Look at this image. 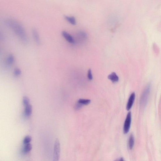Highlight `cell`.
<instances>
[{
  "label": "cell",
  "instance_id": "1",
  "mask_svg": "<svg viewBox=\"0 0 161 161\" xmlns=\"http://www.w3.org/2000/svg\"><path fill=\"white\" fill-rule=\"evenodd\" d=\"M5 23L10 27L15 34L24 43L27 42V37L24 28L21 24L13 19H9L6 20Z\"/></svg>",
  "mask_w": 161,
  "mask_h": 161
},
{
  "label": "cell",
  "instance_id": "2",
  "mask_svg": "<svg viewBox=\"0 0 161 161\" xmlns=\"http://www.w3.org/2000/svg\"><path fill=\"white\" fill-rule=\"evenodd\" d=\"M60 155V145L58 139L56 140L53 149V161H59Z\"/></svg>",
  "mask_w": 161,
  "mask_h": 161
},
{
  "label": "cell",
  "instance_id": "3",
  "mask_svg": "<svg viewBox=\"0 0 161 161\" xmlns=\"http://www.w3.org/2000/svg\"><path fill=\"white\" fill-rule=\"evenodd\" d=\"M150 90V86L148 85L144 89L140 99V105L142 106L145 105L146 104L149 96Z\"/></svg>",
  "mask_w": 161,
  "mask_h": 161
},
{
  "label": "cell",
  "instance_id": "4",
  "mask_svg": "<svg viewBox=\"0 0 161 161\" xmlns=\"http://www.w3.org/2000/svg\"><path fill=\"white\" fill-rule=\"evenodd\" d=\"M131 115V112L128 113L123 127V132L124 134H127L129 131L130 129Z\"/></svg>",
  "mask_w": 161,
  "mask_h": 161
},
{
  "label": "cell",
  "instance_id": "5",
  "mask_svg": "<svg viewBox=\"0 0 161 161\" xmlns=\"http://www.w3.org/2000/svg\"><path fill=\"white\" fill-rule=\"evenodd\" d=\"M62 35L64 38L68 41V42L72 44H74L75 43V40L73 37L67 32L63 31L61 32Z\"/></svg>",
  "mask_w": 161,
  "mask_h": 161
},
{
  "label": "cell",
  "instance_id": "6",
  "mask_svg": "<svg viewBox=\"0 0 161 161\" xmlns=\"http://www.w3.org/2000/svg\"><path fill=\"white\" fill-rule=\"evenodd\" d=\"M135 98V94L133 93L131 94L128 101L126 109L127 110H129L133 106Z\"/></svg>",
  "mask_w": 161,
  "mask_h": 161
},
{
  "label": "cell",
  "instance_id": "7",
  "mask_svg": "<svg viewBox=\"0 0 161 161\" xmlns=\"http://www.w3.org/2000/svg\"><path fill=\"white\" fill-rule=\"evenodd\" d=\"M32 34L34 40L37 44L39 45L40 43V40L38 32L36 28L32 30Z\"/></svg>",
  "mask_w": 161,
  "mask_h": 161
},
{
  "label": "cell",
  "instance_id": "8",
  "mask_svg": "<svg viewBox=\"0 0 161 161\" xmlns=\"http://www.w3.org/2000/svg\"><path fill=\"white\" fill-rule=\"evenodd\" d=\"M108 78L112 81L113 83L118 82L119 80L118 77L116 73L113 72L108 76Z\"/></svg>",
  "mask_w": 161,
  "mask_h": 161
},
{
  "label": "cell",
  "instance_id": "9",
  "mask_svg": "<svg viewBox=\"0 0 161 161\" xmlns=\"http://www.w3.org/2000/svg\"><path fill=\"white\" fill-rule=\"evenodd\" d=\"M32 112V106L29 105L25 106L24 110V114L27 117H29L31 115Z\"/></svg>",
  "mask_w": 161,
  "mask_h": 161
},
{
  "label": "cell",
  "instance_id": "10",
  "mask_svg": "<svg viewBox=\"0 0 161 161\" xmlns=\"http://www.w3.org/2000/svg\"><path fill=\"white\" fill-rule=\"evenodd\" d=\"M65 19L70 23L73 25H75L76 23V19L75 17L73 16H69L67 15H65Z\"/></svg>",
  "mask_w": 161,
  "mask_h": 161
},
{
  "label": "cell",
  "instance_id": "11",
  "mask_svg": "<svg viewBox=\"0 0 161 161\" xmlns=\"http://www.w3.org/2000/svg\"><path fill=\"white\" fill-rule=\"evenodd\" d=\"M15 61L14 57V56L10 54L8 56L6 59V61L7 64L8 65H11L13 64Z\"/></svg>",
  "mask_w": 161,
  "mask_h": 161
},
{
  "label": "cell",
  "instance_id": "12",
  "mask_svg": "<svg viewBox=\"0 0 161 161\" xmlns=\"http://www.w3.org/2000/svg\"><path fill=\"white\" fill-rule=\"evenodd\" d=\"M134 143V139L133 134L130 135L129 140V146L130 150L133 148Z\"/></svg>",
  "mask_w": 161,
  "mask_h": 161
},
{
  "label": "cell",
  "instance_id": "13",
  "mask_svg": "<svg viewBox=\"0 0 161 161\" xmlns=\"http://www.w3.org/2000/svg\"><path fill=\"white\" fill-rule=\"evenodd\" d=\"M32 148V146L30 143L25 144L24 148L23 151L25 153H27L31 151Z\"/></svg>",
  "mask_w": 161,
  "mask_h": 161
},
{
  "label": "cell",
  "instance_id": "14",
  "mask_svg": "<svg viewBox=\"0 0 161 161\" xmlns=\"http://www.w3.org/2000/svg\"><path fill=\"white\" fill-rule=\"evenodd\" d=\"M78 103L81 105H88L91 102L90 100H86V99H80L78 101Z\"/></svg>",
  "mask_w": 161,
  "mask_h": 161
},
{
  "label": "cell",
  "instance_id": "15",
  "mask_svg": "<svg viewBox=\"0 0 161 161\" xmlns=\"http://www.w3.org/2000/svg\"><path fill=\"white\" fill-rule=\"evenodd\" d=\"M32 140V138L30 136H27L24 138L23 143L24 144H26L30 143Z\"/></svg>",
  "mask_w": 161,
  "mask_h": 161
},
{
  "label": "cell",
  "instance_id": "16",
  "mask_svg": "<svg viewBox=\"0 0 161 161\" xmlns=\"http://www.w3.org/2000/svg\"><path fill=\"white\" fill-rule=\"evenodd\" d=\"M29 99L27 97H25L23 98V102L25 106H26L29 105Z\"/></svg>",
  "mask_w": 161,
  "mask_h": 161
},
{
  "label": "cell",
  "instance_id": "17",
  "mask_svg": "<svg viewBox=\"0 0 161 161\" xmlns=\"http://www.w3.org/2000/svg\"><path fill=\"white\" fill-rule=\"evenodd\" d=\"M14 73L15 76H18L21 74V70L18 68H15L14 70Z\"/></svg>",
  "mask_w": 161,
  "mask_h": 161
},
{
  "label": "cell",
  "instance_id": "18",
  "mask_svg": "<svg viewBox=\"0 0 161 161\" xmlns=\"http://www.w3.org/2000/svg\"><path fill=\"white\" fill-rule=\"evenodd\" d=\"M88 77L89 79V80H91L93 79V76L91 70V69H89V70L88 74Z\"/></svg>",
  "mask_w": 161,
  "mask_h": 161
},
{
  "label": "cell",
  "instance_id": "19",
  "mask_svg": "<svg viewBox=\"0 0 161 161\" xmlns=\"http://www.w3.org/2000/svg\"><path fill=\"white\" fill-rule=\"evenodd\" d=\"M115 161H125L124 160L123 158H122L119 159H117L116 160H115Z\"/></svg>",
  "mask_w": 161,
  "mask_h": 161
}]
</instances>
